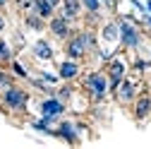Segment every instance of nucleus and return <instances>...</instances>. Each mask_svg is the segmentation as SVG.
<instances>
[{
    "label": "nucleus",
    "mask_w": 151,
    "mask_h": 149,
    "mask_svg": "<svg viewBox=\"0 0 151 149\" xmlns=\"http://www.w3.org/2000/svg\"><path fill=\"white\" fill-rule=\"evenodd\" d=\"M60 5H63L60 14H65L70 22H72V20H77V17L82 14V7H84V5H82V0H63Z\"/></svg>",
    "instance_id": "f8f14e48"
},
{
    "label": "nucleus",
    "mask_w": 151,
    "mask_h": 149,
    "mask_svg": "<svg viewBox=\"0 0 151 149\" xmlns=\"http://www.w3.org/2000/svg\"><path fill=\"white\" fill-rule=\"evenodd\" d=\"M31 12H36L39 17H43V20L48 22L50 17L55 14V5L48 3V0H34V10H31Z\"/></svg>",
    "instance_id": "4468645a"
},
{
    "label": "nucleus",
    "mask_w": 151,
    "mask_h": 149,
    "mask_svg": "<svg viewBox=\"0 0 151 149\" xmlns=\"http://www.w3.org/2000/svg\"><path fill=\"white\" fill-rule=\"evenodd\" d=\"M113 94H115V99H118L120 103H132V101L137 99V84L125 77V80L118 84V89L113 91Z\"/></svg>",
    "instance_id": "0eeeda50"
},
{
    "label": "nucleus",
    "mask_w": 151,
    "mask_h": 149,
    "mask_svg": "<svg viewBox=\"0 0 151 149\" xmlns=\"http://www.w3.org/2000/svg\"><path fill=\"white\" fill-rule=\"evenodd\" d=\"M86 53H89V51H86V46H84V41H82L79 34H72L70 39L65 41V55H67V58H72V60H82Z\"/></svg>",
    "instance_id": "423d86ee"
},
{
    "label": "nucleus",
    "mask_w": 151,
    "mask_h": 149,
    "mask_svg": "<svg viewBox=\"0 0 151 149\" xmlns=\"http://www.w3.org/2000/svg\"><path fill=\"white\" fill-rule=\"evenodd\" d=\"M149 113H151V96L149 94H137V99H134V118L144 120Z\"/></svg>",
    "instance_id": "9b49d317"
},
{
    "label": "nucleus",
    "mask_w": 151,
    "mask_h": 149,
    "mask_svg": "<svg viewBox=\"0 0 151 149\" xmlns=\"http://www.w3.org/2000/svg\"><path fill=\"white\" fill-rule=\"evenodd\" d=\"M79 74V63L77 60H72V58H67V60H63L60 63V67H58V77L60 80H74Z\"/></svg>",
    "instance_id": "9d476101"
},
{
    "label": "nucleus",
    "mask_w": 151,
    "mask_h": 149,
    "mask_svg": "<svg viewBox=\"0 0 151 149\" xmlns=\"http://www.w3.org/2000/svg\"><path fill=\"white\" fill-rule=\"evenodd\" d=\"M10 67H12V72L17 74V77H22V80H27V77H29V72L24 70V65H22V63H17V60H12V63H10Z\"/></svg>",
    "instance_id": "412c9836"
},
{
    "label": "nucleus",
    "mask_w": 151,
    "mask_h": 149,
    "mask_svg": "<svg viewBox=\"0 0 151 149\" xmlns=\"http://www.w3.org/2000/svg\"><path fill=\"white\" fill-rule=\"evenodd\" d=\"M149 67H151L149 60H137V63H134V70H137V72H146Z\"/></svg>",
    "instance_id": "b1692460"
},
{
    "label": "nucleus",
    "mask_w": 151,
    "mask_h": 149,
    "mask_svg": "<svg viewBox=\"0 0 151 149\" xmlns=\"http://www.w3.org/2000/svg\"><path fill=\"white\" fill-rule=\"evenodd\" d=\"M146 12H151V0H149V3H146Z\"/></svg>",
    "instance_id": "7c9ffc66"
},
{
    "label": "nucleus",
    "mask_w": 151,
    "mask_h": 149,
    "mask_svg": "<svg viewBox=\"0 0 151 149\" xmlns=\"http://www.w3.org/2000/svg\"><path fill=\"white\" fill-rule=\"evenodd\" d=\"M5 27H7V22H5V14H3V12H0V34H3V31H5Z\"/></svg>",
    "instance_id": "bb28decb"
},
{
    "label": "nucleus",
    "mask_w": 151,
    "mask_h": 149,
    "mask_svg": "<svg viewBox=\"0 0 151 149\" xmlns=\"http://www.w3.org/2000/svg\"><path fill=\"white\" fill-rule=\"evenodd\" d=\"M0 87H12V77H10V74L7 72H3V70H0Z\"/></svg>",
    "instance_id": "5701e85b"
},
{
    "label": "nucleus",
    "mask_w": 151,
    "mask_h": 149,
    "mask_svg": "<svg viewBox=\"0 0 151 149\" xmlns=\"http://www.w3.org/2000/svg\"><path fill=\"white\" fill-rule=\"evenodd\" d=\"M72 96V89L70 87H63V89H58V99H63V101H67Z\"/></svg>",
    "instance_id": "393cba45"
},
{
    "label": "nucleus",
    "mask_w": 151,
    "mask_h": 149,
    "mask_svg": "<svg viewBox=\"0 0 151 149\" xmlns=\"http://www.w3.org/2000/svg\"><path fill=\"white\" fill-rule=\"evenodd\" d=\"M79 36H82V41H84V46H86V51H96V36H93V31H79Z\"/></svg>",
    "instance_id": "f3484780"
},
{
    "label": "nucleus",
    "mask_w": 151,
    "mask_h": 149,
    "mask_svg": "<svg viewBox=\"0 0 151 149\" xmlns=\"http://www.w3.org/2000/svg\"><path fill=\"white\" fill-rule=\"evenodd\" d=\"M7 3H10V0H0V10H3V7H7Z\"/></svg>",
    "instance_id": "c85d7f7f"
},
{
    "label": "nucleus",
    "mask_w": 151,
    "mask_h": 149,
    "mask_svg": "<svg viewBox=\"0 0 151 149\" xmlns=\"http://www.w3.org/2000/svg\"><path fill=\"white\" fill-rule=\"evenodd\" d=\"M48 3H53V5H55V7H58V5H60V3H63V0H48Z\"/></svg>",
    "instance_id": "c756f323"
},
{
    "label": "nucleus",
    "mask_w": 151,
    "mask_h": 149,
    "mask_svg": "<svg viewBox=\"0 0 151 149\" xmlns=\"http://www.w3.org/2000/svg\"><path fill=\"white\" fill-rule=\"evenodd\" d=\"M48 31L55 36V39H60V41H67L70 36H72V27H70V20L65 14H53L50 20H48Z\"/></svg>",
    "instance_id": "20e7f679"
},
{
    "label": "nucleus",
    "mask_w": 151,
    "mask_h": 149,
    "mask_svg": "<svg viewBox=\"0 0 151 149\" xmlns=\"http://www.w3.org/2000/svg\"><path fill=\"white\" fill-rule=\"evenodd\" d=\"M0 63H12V48L0 39Z\"/></svg>",
    "instance_id": "6ab92c4d"
},
{
    "label": "nucleus",
    "mask_w": 151,
    "mask_h": 149,
    "mask_svg": "<svg viewBox=\"0 0 151 149\" xmlns=\"http://www.w3.org/2000/svg\"><path fill=\"white\" fill-rule=\"evenodd\" d=\"M31 127L36 130V132H43V135H53V130H50V123L41 116V120H34L31 123Z\"/></svg>",
    "instance_id": "a211bd4d"
},
{
    "label": "nucleus",
    "mask_w": 151,
    "mask_h": 149,
    "mask_svg": "<svg viewBox=\"0 0 151 149\" xmlns=\"http://www.w3.org/2000/svg\"><path fill=\"white\" fill-rule=\"evenodd\" d=\"M120 24V46L125 48H139L142 43V36H139V29L134 24H129V22H118Z\"/></svg>",
    "instance_id": "39448f33"
},
{
    "label": "nucleus",
    "mask_w": 151,
    "mask_h": 149,
    "mask_svg": "<svg viewBox=\"0 0 151 149\" xmlns=\"http://www.w3.org/2000/svg\"><path fill=\"white\" fill-rule=\"evenodd\" d=\"M24 24H27L31 31H43L46 20H43V17H39L36 12H27V14H24Z\"/></svg>",
    "instance_id": "dca6fc26"
},
{
    "label": "nucleus",
    "mask_w": 151,
    "mask_h": 149,
    "mask_svg": "<svg viewBox=\"0 0 151 149\" xmlns=\"http://www.w3.org/2000/svg\"><path fill=\"white\" fill-rule=\"evenodd\" d=\"M101 3H108V5H113V3H115V0H101Z\"/></svg>",
    "instance_id": "2f4dec72"
},
{
    "label": "nucleus",
    "mask_w": 151,
    "mask_h": 149,
    "mask_svg": "<svg viewBox=\"0 0 151 149\" xmlns=\"http://www.w3.org/2000/svg\"><path fill=\"white\" fill-rule=\"evenodd\" d=\"M106 74H108V91H115L118 84L125 80V74H127V63L120 60V58H110L108 65H106Z\"/></svg>",
    "instance_id": "f03ea898"
},
{
    "label": "nucleus",
    "mask_w": 151,
    "mask_h": 149,
    "mask_svg": "<svg viewBox=\"0 0 151 149\" xmlns=\"http://www.w3.org/2000/svg\"><path fill=\"white\" fill-rule=\"evenodd\" d=\"M3 101H5V106L7 108H12V111H24L27 108V103H29V94L24 89H19V87H5V91H3Z\"/></svg>",
    "instance_id": "7ed1b4c3"
},
{
    "label": "nucleus",
    "mask_w": 151,
    "mask_h": 149,
    "mask_svg": "<svg viewBox=\"0 0 151 149\" xmlns=\"http://www.w3.org/2000/svg\"><path fill=\"white\" fill-rule=\"evenodd\" d=\"M77 125H72L70 120H63L60 125H58V130H53V135L55 137H60V140H65V142H70V144H74L77 142Z\"/></svg>",
    "instance_id": "1a4fd4ad"
},
{
    "label": "nucleus",
    "mask_w": 151,
    "mask_h": 149,
    "mask_svg": "<svg viewBox=\"0 0 151 149\" xmlns=\"http://www.w3.org/2000/svg\"><path fill=\"white\" fill-rule=\"evenodd\" d=\"M41 77H43V80H46L48 84H55V82L60 80V77H55V74H48V72H41Z\"/></svg>",
    "instance_id": "a878e982"
},
{
    "label": "nucleus",
    "mask_w": 151,
    "mask_h": 149,
    "mask_svg": "<svg viewBox=\"0 0 151 149\" xmlns=\"http://www.w3.org/2000/svg\"><path fill=\"white\" fill-rule=\"evenodd\" d=\"M63 111H65V101L58 99V96H50L46 101H41V116H63Z\"/></svg>",
    "instance_id": "6e6552de"
},
{
    "label": "nucleus",
    "mask_w": 151,
    "mask_h": 149,
    "mask_svg": "<svg viewBox=\"0 0 151 149\" xmlns=\"http://www.w3.org/2000/svg\"><path fill=\"white\" fill-rule=\"evenodd\" d=\"M82 5H84V10H86L89 14H99V10H101V0H82Z\"/></svg>",
    "instance_id": "aec40b11"
},
{
    "label": "nucleus",
    "mask_w": 151,
    "mask_h": 149,
    "mask_svg": "<svg viewBox=\"0 0 151 149\" xmlns=\"http://www.w3.org/2000/svg\"><path fill=\"white\" fill-rule=\"evenodd\" d=\"M14 5H17V10H19V12H31L34 10V0H14Z\"/></svg>",
    "instance_id": "4be33fe9"
},
{
    "label": "nucleus",
    "mask_w": 151,
    "mask_h": 149,
    "mask_svg": "<svg viewBox=\"0 0 151 149\" xmlns=\"http://www.w3.org/2000/svg\"><path fill=\"white\" fill-rule=\"evenodd\" d=\"M144 22H146V24L151 27V12H146V14H144Z\"/></svg>",
    "instance_id": "cd10ccee"
},
{
    "label": "nucleus",
    "mask_w": 151,
    "mask_h": 149,
    "mask_svg": "<svg viewBox=\"0 0 151 149\" xmlns=\"http://www.w3.org/2000/svg\"><path fill=\"white\" fill-rule=\"evenodd\" d=\"M31 51H34V55H36L39 60H50V58H53V48H50V43H48V41H43V39L36 41Z\"/></svg>",
    "instance_id": "2eb2a0df"
},
{
    "label": "nucleus",
    "mask_w": 151,
    "mask_h": 149,
    "mask_svg": "<svg viewBox=\"0 0 151 149\" xmlns=\"http://www.w3.org/2000/svg\"><path fill=\"white\" fill-rule=\"evenodd\" d=\"M84 89L89 91V96L93 103H99L106 99V91H108V74L103 72H89L86 80H84Z\"/></svg>",
    "instance_id": "f257e3e1"
},
{
    "label": "nucleus",
    "mask_w": 151,
    "mask_h": 149,
    "mask_svg": "<svg viewBox=\"0 0 151 149\" xmlns=\"http://www.w3.org/2000/svg\"><path fill=\"white\" fill-rule=\"evenodd\" d=\"M101 39H103L106 43H118V41H120V24H118V22H108V24H103V29H101Z\"/></svg>",
    "instance_id": "ddd939ff"
}]
</instances>
